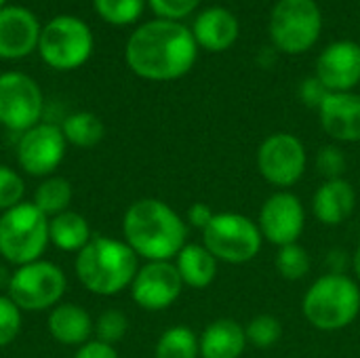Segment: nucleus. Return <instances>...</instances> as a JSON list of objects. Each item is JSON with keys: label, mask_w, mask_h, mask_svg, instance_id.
<instances>
[{"label": "nucleus", "mask_w": 360, "mask_h": 358, "mask_svg": "<svg viewBox=\"0 0 360 358\" xmlns=\"http://www.w3.org/2000/svg\"><path fill=\"white\" fill-rule=\"evenodd\" d=\"M198 55L192 30L177 21L154 19L137 27L124 49L129 68L146 80L167 82L186 76Z\"/></svg>", "instance_id": "obj_1"}, {"label": "nucleus", "mask_w": 360, "mask_h": 358, "mask_svg": "<svg viewBox=\"0 0 360 358\" xmlns=\"http://www.w3.org/2000/svg\"><path fill=\"white\" fill-rule=\"evenodd\" d=\"M122 234L135 255L148 262H171L188 245L186 219L158 198L135 200L124 211Z\"/></svg>", "instance_id": "obj_2"}, {"label": "nucleus", "mask_w": 360, "mask_h": 358, "mask_svg": "<svg viewBox=\"0 0 360 358\" xmlns=\"http://www.w3.org/2000/svg\"><path fill=\"white\" fill-rule=\"evenodd\" d=\"M74 270L89 293L112 298L131 289L139 264L135 251L124 241L93 236L89 245L76 253Z\"/></svg>", "instance_id": "obj_3"}, {"label": "nucleus", "mask_w": 360, "mask_h": 358, "mask_svg": "<svg viewBox=\"0 0 360 358\" xmlns=\"http://www.w3.org/2000/svg\"><path fill=\"white\" fill-rule=\"evenodd\" d=\"M302 312L319 331L350 327L360 314L359 283L346 274H325L316 279L302 300Z\"/></svg>", "instance_id": "obj_4"}, {"label": "nucleus", "mask_w": 360, "mask_h": 358, "mask_svg": "<svg viewBox=\"0 0 360 358\" xmlns=\"http://www.w3.org/2000/svg\"><path fill=\"white\" fill-rule=\"evenodd\" d=\"M49 243V217L34 203L0 213V255L8 264L19 268L42 260Z\"/></svg>", "instance_id": "obj_5"}, {"label": "nucleus", "mask_w": 360, "mask_h": 358, "mask_svg": "<svg viewBox=\"0 0 360 358\" xmlns=\"http://www.w3.org/2000/svg\"><path fill=\"white\" fill-rule=\"evenodd\" d=\"M202 245L217 262L247 264L262 251L264 236L257 222L240 213H215L202 230Z\"/></svg>", "instance_id": "obj_6"}, {"label": "nucleus", "mask_w": 360, "mask_h": 358, "mask_svg": "<svg viewBox=\"0 0 360 358\" xmlns=\"http://www.w3.org/2000/svg\"><path fill=\"white\" fill-rule=\"evenodd\" d=\"M323 15L314 0H278L270 13V38L289 55L312 49L321 36Z\"/></svg>", "instance_id": "obj_7"}, {"label": "nucleus", "mask_w": 360, "mask_h": 358, "mask_svg": "<svg viewBox=\"0 0 360 358\" xmlns=\"http://www.w3.org/2000/svg\"><path fill=\"white\" fill-rule=\"evenodd\" d=\"M38 51L46 65L61 72L76 70L93 53V34L82 19L59 15L40 30Z\"/></svg>", "instance_id": "obj_8"}, {"label": "nucleus", "mask_w": 360, "mask_h": 358, "mask_svg": "<svg viewBox=\"0 0 360 358\" xmlns=\"http://www.w3.org/2000/svg\"><path fill=\"white\" fill-rule=\"evenodd\" d=\"M65 287L68 281L63 270L53 262L38 260L19 266L11 274L6 295L19 306L21 312H42L61 304Z\"/></svg>", "instance_id": "obj_9"}, {"label": "nucleus", "mask_w": 360, "mask_h": 358, "mask_svg": "<svg viewBox=\"0 0 360 358\" xmlns=\"http://www.w3.org/2000/svg\"><path fill=\"white\" fill-rule=\"evenodd\" d=\"M306 165V148L293 133H272L257 148L259 175L278 190L293 188L304 177Z\"/></svg>", "instance_id": "obj_10"}, {"label": "nucleus", "mask_w": 360, "mask_h": 358, "mask_svg": "<svg viewBox=\"0 0 360 358\" xmlns=\"http://www.w3.org/2000/svg\"><path fill=\"white\" fill-rule=\"evenodd\" d=\"M44 99L38 82L23 72L0 74V124L25 133L42 116Z\"/></svg>", "instance_id": "obj_11"}, {"label": "nucleus", "mask_w": 360, "mask_h": 358, "mask_svg": "<svg viewBox=\"0 0 360 358\" xmlns=\"http://www.w3.org/2000/svg\"><path fill=\"white\" fill-rule=\"evenodd\" d=\"M65 137L61 127L38 122L21 133L17 141V162L32 177H51L65 156Z\"/></svg>", "instance_id": "obj_12"}, {"label": "nucleus", "mask_w": 360, "mask_h": 358, "mask_svg": "<svg viewBox=\"0 0 360 358\" xmlns=\"http://www.w3.org/2000/svg\"><path fill=\"white\" fill-rule=\"evenodd\" d=\"M264 241L276 247L293 245L300 241L306 226V209L289 190H278L266 198L257 219Z\"/></svg>", "instance_id": "obj_13"}, {"label": "nucleus", "mask_w": 360, "mask_h": 358, "mask_svg": "<svg viewBox=\"0 0 360 358\" xmlns=\"http://www.w3.org/2000/svg\"><path fill=\"white\" fill-rule=\"evenodd\" d=\"M184 287L173 262H148L137 270L131 283V298L139 308L160 312L179 300Z\"/></svg>", "instance_id": "obj_14"}, {"label": "nucleus", "mask_w": 360, "mask_h": 358, "mask_svg": "<svg viewBox=\"0 0 360 358\" xmlns=\"http://www.w3.org/2000/svg\"><path fill=\"white\" fill-rule=\"evenodd\" d=\"M316 78L329 93H348L360 82V44L354 40L331 42L316 61Z\"/></svg>", "instance_id": "obj_15"}, {"label": "nucleus", "mask_w": 360, "mask_h": 358, "mask_svg": "<svg viewBox=\"0 0 360 358\" xmlns=\"http://www.w3.org/2000/svg\"><path fill=\"white\" fill-rule=\"evenodd\" d=\"M40 23L25 6L0 8V59H21L40 40Z\"/></svg>", "instance_id": "obj_16"}, {"label": "nucleus", "mask_w": 360, "mask_h": 358, "mask_svg": "<svg viewBox=\"0 0 360 358\" xmlns=\"http://www.w3.org/2000/svg\"><path fill=\"white\" fill-rule=\"evenodd\" d=\"M323 131L340 143L360 141V95L359 93H329L319 106Z\"/></svg>", "instance_id": "obj_17"}, {"label": "nucleus", "mask_w": 360, "mask_h": 358, "mask_svg": "<svg viewBox=\"0 0 360 358\" xmlns=\"http://www.w3.org/2000/svg\"><path fill=\"white\" fill-rule=\"evenodd\" d=\"M354 207H356V190L344 177L325 179L312 198V213L325 226L344 224L352 215Z\"/></svg>", "instance_id": "obj_18"}, {"label": "nucleus", "mask_w": 360, "mask_h": 358, "mask_svg": "<svg viewBox=\"0 0 360 358\" xmlns=\"http://www.w3.org/2000/svg\"><path fill=\"white\" fill-rule=\"evenodd\" d=\"M238 32V19L224 6H211L202 11L192 27L196 44L211 53H221L230 49L236 42Z\"/></svg>", "instance_id": "obj_19"}, {"label": "nucleus", "mask_w": 360, "mask_h": 358, "mask_svg": "<svg viewBox=\"0 0 360 358\" xmlns=\"http://www.w3.org/2000/svg\"><path fill=\"white\" fill-rule=\"evenodd\" d=\"M49 333L61 346L80 348L91 340L95 323L78 304H57L49 314Z\"/></svg>", "instance_id": "obj_20"}, {"label": "nucleus", "mask_w": 360, "mask_h": 358, "mask_svg": "<svg viewBox=\"0 0 360 358\" xmlns=\"http://www.w3.org/2000/svg\"><path fill=\"white\" fill-rule=\"evenodd\" d=\"M200 358H240L249 346L245 327L234 319H217L198 335Z\"/></svg>", "instance_id": "obj_21"}, {"label": "nucleus", "mask_w": 360, "mask_h": 358, "mask_svg": "<svg viewBox=\"0 0 360 358\" xmlns=\"http://www.w3.org/2000/svg\"><path fill=\"white\" fill-rule=\"evenodd\" d=\"M175 268L184 281L186 287L192 289H205L209 287L215 276H217V260L211 255V251L205 245H186L177 257H175Z\"/></svg>", "instance_id": "obj_22"}, {"label": "nucleus", "mask_w": 360, "mask_h": 358, "mask_svg": "<svg viewBox=\"0 0 360 358\" xmlns=\"http://www.w3.org/2000/svg\"><path fill=\"white\" fill-rule=\"evenodd\" d=\"M93 238L91 226L84 215L76 211H63L49 219V241L68 253H78Z\"/></svg>", "instance_id": "obj_23"}, {"label": "nucleus", "mask_w": 360, "mask_h": 358, "mask_svg": "<svg viewBox=\"0 0 360 358\" xmlns=\"http://www.w3.org/2000/svg\"><path fill=\"white\" fill-rule=\"evenodd\" d=\"M63 137L76 148H93L103 139V122L93 112H74L61 124Z\"/></svg>", "instance_id": "obj_24"}, {"label": "nucleus", "mask_w": 360, "mask_h": 358, "mask_svg": "<svg viewBox=\"0 0 360 358\" xmlns=\"http://www.w3.org/2000/svg\"><path fill=\"white\" fill-rule=\"evenodd\" d=\"M200 357V340L198 335L184 325L167 329L158 342L154 358H198Z\"/></svg>", "instance_id": "obj_25"}, {"label": "nucleus", "mask_w": 360, "mask_h": 358, "mask_svg": "<svg viewBox=\"0 0 360 358\" xmlns=\"http://www.w3.org/2000/svg\"><path fill=\"white\" fill-rule=\"evenodd\" d=\"M34 207L46 217L68 211L72 203V184L65 177H46L34 192Z\"/></svg>", "instance_id": "obj_26"}, {"label": "nucleus", "mask_w": 360, "mask_h": 358, "mask_svg": "<svg viewBox=\"0 0 360 358\" xmlns=\"http://www.w3.org/2000/svg\"><path fill=\"white\" fill-rule=\"evenodd\" d=\"M274 264H276V270H278V274L283 279H287V281H302V279L308 276L312 260H310V253L300 243H293V245L278 247Z\"/></svg>", "instance_id": "obj_27"}, {"label": "nucleus", "mask_w": 360, "mask_h": 358, "mask_svg": "<svg viewBox=\"0 0 360 358\" xmlns=\"http://www.w3.org/2000/svg\"><path fill=\"white\" fill-rule=\"evenodd\" d=\"M245 333H247V342L253 346V348H272L281 342L283 338V325L276 317L272 314H259V317H253L247 327H245Z\"/></svg>", "instance_id": "obj_28"}, {"label": "nucleus", "mask_w": 360, "mask_h": 358, "mask_svg": "<svg viewBox=\"0 0 360 358\" xmlns=\"http://www.w3.org/2000/svg\"><path fill=\"white\" fill-rule=\"evenodd\" d=\"M101 19L114 25H129L143 13V0H93Z\"/></svg>", "instance_id": "obj_29"}, {"label": "nucleus", "mask_w": 360, "mask_h": 358, "mask_svg": "<svg viewBox=\"0 0 360 358\" xmlns=\"http://www.w3.org/2000/svg\"><path fill=\"white\" fill-rule=\"evenodd\" d=\"M127 331H129V319H127L124 312H120L116 308H110V310L101 312L99 319L95 321V329H93L97 340L103 342V344H110V346L122 342Z\"/></svg>", "instance_id": "obj_30"}, {"label": "nucleus", "mask_w": 360, "mask_h": 358, "mask_svg": "<svg viewBox=\"0 0 360 358\" xmlns=\"http://www.w3.org/2000/svg\"><path fill=\"white\" fill-rule=\"evenodd\" d=\"M23 194H25V184L21 175L11 167L0 165V213L21 205Z\"/></svg>", "instance_id": "obj_31"}, {"label": "nucleus", "mask_w": 360, "mask_h": 358, "mask_svg": "<svg viewBox=\"0 0 360 358\" xmlns=\"http://www.w3.org/2000/svg\"><path fill=\"white\" fill-rule=\"evenodd\" d=\"M21 331V310L8 298L0 293V348L11 346Z\"/></svg>", "instance_id": "obj_32"}, {"label": "nucleus", "mask_w": 360, "mask_h": 358, "mask_svg": "<svg viewBox=\"0 0 360 358\" xmlns=\"http://www.w3.org/2000/svg\"><path fill=\"white\" fill-rule=\"evenodd\" d=\"M316 169L325 179H340L346 171V156L338 146H325L316 154Z\"/></svg>", "instance_id": "obj_33"}, {"label": "nucleus", "mask_w": 360, "mask_h": 358, "mask_svg": "<svg viewBox=\"0 0 360 358\" xmlns=\"http://www.w3.org/2000/svg\"><path fill=\"white\" fill-rule=\"evenodd\" d=\"M198 4H200V0H150L152 11L160 19H169V21H177V19L190 15Z\"/></svg>", "instance_id": "obj_34"}, {"label": "nucleus", "mask_w": 360, "mask_h": 358, "mask_svg": "<svg viewBox=\"0 0 360 358\" xmlns=\"http://www.w3.org/2000/svg\"><path fill=\"white\" fill-rule=\"evenodd\" d=\"M300 95L304 99L306 106H314L319 110V106L323 103V99L329 95V91L325 89V84L314 76V78H306L302 82V89H300Z\"/></svg>", "instance_id": "obj_35"}, {"label": "nucleus", "mask_w": 360, "mask_h": 358, "mask_svg": "<svg viewBox=\"0 0 360 358\" xmlns=\"http://www.w3.org/2000/svg\"><path fill=\"white\" fill-rule=\"evenodd\" d=\"M74 358H118V352L110 344H103L99 340H89L76 350Z\"/></svg>", "instance_id": "obj_36"}, {"label": "nucleus", "mask_w": 360, "mask_h": 358, "mask_svg": "<svg viewBox=\"0 0 360 358\" xmlns=\"http://www.w3.org/2000/svg\"><path fill=\"white\" fill-rule=\"evenodd\" d=\"M213 211L205 205V203H194L190 209H188V215H186V224L192 226V228H198L200 232L207 228V224L213 219Z\"/></svg>", "instance_id": "obj_37"}, {"label": "nucleus", "mask_w": 360, "mask_h": 358, "mask_svg": "<svg viewBox=\"0 0 360 358\" xmlns=\"http://www.w3.org/2000/svg\"><path fill=\"white\" fill-rule=\"evenodd\" d=\"M352 272H354V279L360 283V245L352 255Z\"/></svg>", "instance_id": "obj_38"}, {"label": "nucleus", "mask_w": 360, "mask_h": 358, "mask_svg": "<svg viewBox=\"0 0 360 358\" xmlns=\"http://www.w3.org/2000/svg\"><path fill=\"white\" fill-rule=\"evenodd\" d=\"M8 283H11V274L6 268L0 266V289H8Z\"/></svg>", "instance_id": "obj_39"}, {"label": "nucleus", "mask_w": 360, "mask_h": 358, "mask_svg": "<svg viewBox=\"0 0 360 358\" xmlns=\"http://www.w3.org/2000/svg\"><path fill=\"white\" fill-rule=\"evenodd\" d=\"M2 4H4V0H0V8H2Z\"/></svg>", "instance_id": "obj_40"}]
</instances>
